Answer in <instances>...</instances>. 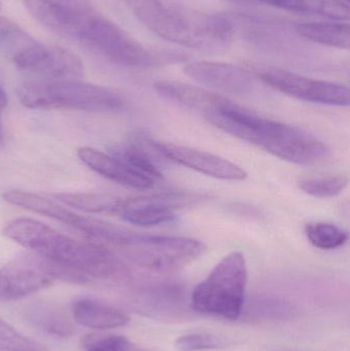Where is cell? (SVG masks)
I'll use <instances>...</instances> for the list:
<instances>
[{
  "label": "cell",
  "instance_id": "6da1fadb",
  "mask_svg": "<svg viewBox=\"0 0 350 351\" xmlns=\"http://www.w3.org/2000/svg\"><path fill=\"white\" fill-rule=\"evenodd\" d=\"M3 235L88 280L125 282L131 280L127 265L106 247L72 239L34 219H14L4 227Z\"/></svg>",
  "mask_w": 350,
  "mask_h": 351
},
{
  "label": "cell",
  "instance_id": "7a4b0ae2",
  "mask_svg": "<svg viewBox=\"0 0 350 351\" xmlns=\"http://www.w3.org/2000/svg\"><path fill=\"white\" fill-rule=\"evenodd\" d=\"M205 119L225 133L292 164L316 166L328 158V147L312 134L259 117L228 99Z\"/></svg>",
  "mask_w": 350,
  "mask_h": 351
},
{
  "label": "cell",
  "instance_id": "3957f363",
  "mask_svg": "<svg viewBox=\"0 0 350 351\" xmlns=\"http://www.w3.org/2000/svg\"><path fill=\"white\" fill-rule=\"evenodd\" d=\"M134 14L154 34L190 49H214L232 36L229 25L208 14L170 5L164 0H129Z\"/></svg>",
  "mask_w": 350,
  "mask_h": 351
},
{
  "label": "cell",
  "instance_id": "277c9868",
  "mask_svg": "<svg viewBox=\"0 0 350 351\" xmlns=\"http://www.w3.org/2000/svg\"><path fill=\"white\" fill-rule=\"evenodd\" d=\"M18 100L27 108L109 112L123 108L118 93L80 80L41 82L31 80L16 90Z\"/></svg>",
  "mask_w": 350,
  "mask_h": 351
},
{
  "label": "cell",
  "instance_id": "5b68a950",
  "mask_svg": "<svg viewBox=\"0 0 350 351\" xmlns=\"http://www.w3.org/2000/svg\"><path fill=\"white\" fill-rule=\"evenodd\" d=\"M247 284L246 258L240 252H232L195 287L190 296L191 308L222 319H238L244 307Z\"/></svg>",
  "mask_w": 350,
  "mask_h": 351
},
{
  "label": "cell",
  "instance_id": "8992f818",
  "mask_svg": "<svg viewBox=\"0 0 350 351\" xmlns=\"http://www.w3.org/2000/svg\"><path fill=\"white\" fill-rule=\"evenodd\" d=\"M133 263L155 272H173L186 267L205 251V243L184 237H164L127 230L115 245Z\"/></svg>",
  "mask_w": 350,
  "mask_h": 351
},
{
  "label": "cell",
  "instance_id": "52a82bcc",
  "mask_svg": "<svg viewBox=\"0 0 350 351\" xmlns=\"http://www.w3.org/2000/svg\"><path fill=\"white\" fill-rule=\"evenodd\" d=\"M57 280L84 284L86 278L37 254H22L0 268V302L20 300Z\"/></svg>",
  "mask_w": 350,
  "mask_h": 351
},
{
  "label": "cell",
  "instance_id": "ba28073f",
  "mask_svg": "<svg viewBox=\"0 0 350 351\" xmlns=\"http://www.w3.org/2000/svg\"><path fill=\"white\" fill-rule=\"evenodd\" d=\"M80 43L102 57L127 67L147 68L160 63L158 56L148 51L118 25L92 12Z\"/></svg>",
  "mask_w": 350,
  "mask_h": 351
},
{
  "label": "cell",
  "instance_id": "9c48e42d",
  "mask_svg": "<svg viewBox=\"0 0 350 351\" xmlns=\"http://www.w3.org/2000/svg\"><path fill=\"white\" fill-rule=\"evenodd\" d=\"M2 198L4 202L12 206L49 217L58 222L75 229L76 231H79L90 239L104 241L111 245L116 241L123 230V227L99 219L82 216L74 210H69L65 206H62L55 200H51V198L33 192L10 190L2 194Z\"/></svg>",
  "mask_w": 350,
  "mask_h": 351
},
{
  "label": "cell",
  "instance_id": "30bf717a",
  "mask_svg": "<svg viewBox=\"0 0 350 351\" xmlns=\"http://www.w3.org/2000/svg\"><path fill=\"white\" fill-rule=\"evenodd\" d=\"M12 61L20 71L41 82L80 80L84 76L78 56L57 45L32 41L14 53Z\"/></svg>",
  "mask_w": 350,
  "mask_h": 351
},
{
  "label": "cell",
  "instance_id": "8fae6325",
  "mask_svg": "<svg viewBox=\"0 0 350 351\" xmlns=\"http://www.w3.org/2000/svg\"><path fill=\"white\" fill-rule=\"evenodd\" d=\"M261 78L277 92L298 100L331 106L349 105V88L343 84L314 80L281 70L264 72L261 74Z\"/></svg>",
  "mask_w": 350,
  "mask_h": 351
},
{
  "label": "cell",
  "instance_id": "7c38bea8",
  "mask_svg": "<svg viewBox=\"0 0 350 351\" xmlns=\"http://www.w3.org/2000/svg\"><path fill=\"white\" fill-rule=\"evenodd\" d=\"M148 142L155 154H160L162 158L175 164L197 171L201 174L225 181H242L248 176L242 167L221 156L188 146L162 143L150 140H148Z\"/></svg>",
  "mask_w": 350,
  "mask_h": 351
},
{
  "label": "cell",
  "instance_id": "4fadbf2b",
  "mask_svg": "<svg viewBox=\"0 0 350 351\" xmlns=\"http://www.w3.org/2000/svg\"><path fill=\"white\" fill-rule=\"evenodd\" d=\"M27 12L47 30L64 38L82 40L92 10H76L53 0H24Z\"/></svg>",
  "mask_w": 350,
  "mask_h": 351
},
{
  "label": "cell",
  "instance_id": "5bb4252c",
  "mask_svg": "<svg viewBox=\"0 0 350 351\" xmlns=\"http://www.w3.org/2000/svg\"><path fill=\"white\" fill-rule=\"evenodd\" d=\"M184 73L208 88L232 95L252 90L253 78L244 68L221 62L197 61L186 64Z\"/></svg>",
  "mask_w": 350,
  "mask_h": 351
},
{
  "label": "cell",
  "instance_id": "9a60e30c",
  "mask_svg": "<svg viewBox=\"0 0 350 351\" xmlns=\"http://www.w3.org/2000/svg\"><path fill=\"white\" fill-rule=\"evenodd\" d=\"M77 156L90 170L119 185L139 190L151 189L154 186V180L138 172L113 154L86 146L78 149Z\"/></svg>",
  "mask_w": 350,
  "mask_h": 351
},
{
  "label": "cell",
  "instance_id": "2e32d148",
  "mask_svg": "<svg viewBox=\"0 0 350 351\" xmlns=\"http://www.w3.org/2000/svg\"><path fill=\"white\" fill-rule=\"evenodd\" d=\"M154 88L166 100L201 112L203 117L226 101V98L211 90L176 80H160L154 84Z\"/></svg>",
  "mask_w": 350,
  "mask_h": 351
},
{
  "label": "cell",
  "instance_id": "e0dca14e",
  "mask_svg": "<svg viewBox=\"0 0 350 351\" xmlns=\"http://www.w3.org/2000/svg\"><path fill=\"white\" fill-rule=\"evenodd\" d=\"M71 313L76 324L88 329H115L127 325L129 322L127 313L96 299L82 298L75 301Z\"/></svg>",
  "mask_w": 350,
  "mask_h": 351
},
{
  "label": "cell",
  "instance_id": "ac0fdd59",
  "mask_svg": "<svg viewBox=\"0 0 350 351\" xmlns=\"http://www.w3.org/2000/svg\"><path fill=\"white\" fill-rule=\"evenodd\" d=\"M116 215L125 222L143 227L166 224L175 219V213L152 206L144 195L121 199Z\"/></svg>",
  "mask_w": 350,
  "mask_h": 351
},
{
  "label": "cell",
  "instance_id": "d6986e66",
  "mask_svg": "<svg viewBox=\"0 0 350 351\" xmlns=\"http://www.w3.org/2000/svg\"><path fill=\"white\" fill-rule=\"evenodd\" d=\"M300 36L318 45L349 49L350 30L347 23L308 22L296 27Z\"/></svg>",
  "mask_w": 350,
  "mask_h": 351
},
{
  "label": "cell",
  "instance_id": "ffe728a7",
  "mask_svg": "<svg viewBox=\"0 0 350 351\" xmlns=\"http://www.w3.org/2000/svg\"><path fill=\"white\" fill-rule=\"evenodd\" d=\"M282 10L314 14L335 21L349 19V5L343 0H262Z\"/></svg>",
  "mask_w": 350,
  "mask_h": 351
},
{
  "label": "cell",
  "instance_id": "44dd1931",
  "mask_svg": "<svg viewBox=\"0 0 350 351\" xmlns=\"http://www.w3.org/2000/svg\"><path fill=\"white\" fill-rule=\"evenodd\" d=\"M27 317L39 329L57 337H69L75 332L73 317L60 306L35 305L27 311Z\"/></svg>",
  "mask_w": 350,
  "mask_h": 351
},
{
  "label": "cell",
  "instance_id": "7402d4cb",
  "mask_svg": "<svg viewBox=\"0 0 350 351\" xmlns=\"http://www.w3.org/2000/svg\"><path fill=\"white\" fill-rule=\"evenodd\" d=\"M146 144H147V140L144 141V139L135 138L121 145L115 146L111 150V154L127 162L129 167L135 169L138 172L151 178L152 180L162 179V173L160 172L155 160L152 158V154L148 150L149 147H146Z\"/></svg>",
  "mask_w": 350,
  "mask_h": 351
},
{
  "label": "cell",
  "instance_id": "603a6c76",
  "mask_svg": "<svg viewBox=\"0 0 350 351\" xmlns=\"http://www.w3.org/2000/svg\"><path fill=\"white\" fill-rule=\"evenodd\" d=\"M51 197L55 198L59 204L70 206L74 210L94 214L116 215L121 198L104 193H53Z\"/></svg>",
  "mask_w": 350,
  "mask_h": 351
},
{
  "label": "cell",
  "instance_id": "cb8c5ba5",
  "mask_svg": "<svg viewBox=\"0 0 350 351\" xmlns=\"http://www.w3.org/2000/svg\"><path fill=\"white\" fill-rule=\"evenodd\" d=\"M305 234L314 247L328 251L338 249L349 241V233L331 223H308L305 226Z\"/></svg>",
  "mask_w": 350,
  "mask_h": 351
},
{
  "label": "cell",
  "instance_id": "d4e9b609",
  "mask_svg": "<svg viewBox=\"0 0 350 351\" xmlns=\"http://www.w3.org/2000/svg\"><path fill=\"white\" fill-rule=\"evenodd\" d=\"M349 185V178L345 176H330V177L316 178L302 180L299 183L300 189L305 193L318 198H330L339 195Z\"/></svg>",
  "mask_w": 350,
  "mask_h": 351
},
{
  "label": "cell",
  "instance_id": "484cf974",
  "mask_svg": "<svg viewBox=\"0 0 350 351\" xmlns=\"http://www.w3.org/2000/svg\"><path fill=\"white\" fill-rule=\"evenodd\" d=\"M0 351H49L0 317Z\"/></svg>",
  "mask_w": 350,
  "mask_h": 351
},
{
  "label": "cell",
  "instance_id": "4316f807",
  "mask_svg": "<svg viewBox=\"0 0 350 351\" xmlns=\"http://www.w3.org/2000/svg\"><path fill=\"white\" fill-rule=\"evenodd\" d=\"M86 351H155L142 348L123 336L90 335L84 338Z\"/></svg>",
  "mask_w": 350,
  "mask_h": 351
},
{
  "label": "cell",
  "instance_id": "83f0119b",
  "mask_svg": "<svg viewBox=\"0 0 350 351\" xmlns=\"http://www.w3.org/2000/svg\"><path fill=\"white\" fill-rule=\"evenodd\" d=\"M31 37L16 23L5 18H0V47L12 49L14 53L31 40Z\"/></svg>",
  "mask_w": 350,
  "mask_h": 351
},
{
  "label": "cell",
  "instance_id": "f1b7e54d",
  "mask_svg": "<svg viewBox=\"0 0 350 351\" xmlns=\"http://www.w3.org/2000/svg\"><path fill=\"white\" fill-rule=\"evenodd\" d=\"M222 346L221 340L211 334L193 333L181 336L176 340L179 351H201L215 350Z\"/></svg>",
  "mask_w": 350,
  "mask_h": 351
},
{
  "label": "cell",
  "instance_id": "f546056e",
  "mask_svg": "<svg viewBox=\"0 0 350 351\" xmlns=\"http://www.w3.org/2000/svg\"><path fill=\"white\" fill-rule=\"evenodd\" d=\"M6 106H8V96H6V93L4 92L3 88L0 86V148L3 147L4 144H5V132H4L2 117H3Z\"/></svg>",
  "mask_w": 350,
  "mask_h": 351
},
{
  "label": "cell",
  "instance_id": "4dcf8cb0",
  "mask_svg": "<svg viewBox=\"0 0 350 351\" xmlns=\"http://www.w3.org/2000/svg\"><path fill=\"white\" fill-rule=\"evenodd\" d=\"M53 1L59 2V3L64 4V5L69 6V8H76V10H92L88 0H53Z\"/></svg>",
  "mask_w": 350,
  "mask_h": 351
},
{
  "label": "cell",
  "instance_id": "1f68e13d",
  "mask_svg": "<svg viewBox=\"0 0 350 351\" xmlns=\"http://www.w3.org/2000/svg\"><path fill=\"white\" fill-rule=\"evenodd\" d=\"M234 1H252V0H234Z\"/></svg>",
  "mask_w": 350,
  "mask_h": 351
},
{
  "label": "cell",
  "instance_id": "d6a6232c",
  "mask_svg": "<svg viewBox=\"0 0 350 351\" xmlns=\"http://www.w3.org/2000/svg\"><path fill=\"white\" fill-rule=\"evenodd\" d=\"M343 1L347 2V1H349V0H343Z\"/></svg>",
  "mask_w": 350,
  "mask_h": 351
}]
</instances>
